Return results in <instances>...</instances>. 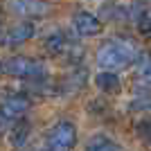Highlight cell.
I'll use <instances>...</instances> for the list:
<instances>
[{
    "instance_id": "obj_1",
    "label": "cell",
    "mask_w": 151,
    "mask_h": 151,
    "mask_svg": "<svg viewBox=\"0 0 151 151\" xmlns=\"http://www.w3.org/2000/svg\"><path fill=\"white\" fill-rule=\"evenodd\" d=\"M138 47L126 41V38H111L106 43H101V47L97 50V63L106 72H113V70H122L126 65H131L133 61H138Z\"/></svg>"
},
{
    "instance_id": "obj_2",
    "label": "cell",
    "mask_w": 151,
    "mask_h": 151,
    "mask_svg": "<svg viewBox=\"0 0 151 151\" xmlns=\"http://www.w3.org/2000/svg\"><path fill=\"white\" fill-rule=\"evenodd\" d=\"M2 72L18 79H41L45 77V68L43 63H38L32 57H12L2 63Z\"/></svg>"
},
{
    "instance_id": "obj_3",
    "label": "cell",
    "mask_w": 151,
    "mask_h": 151,
    "mask_svg": "<svg viewBox=\"0 0 151 151\" xmlns=\"http://www.w3.org/2000/svg\"><path fill=\"white\" fill-rule=\"evenodd\" d=\"M77 142V126L72 122H57L47 133V145L54 151H70V147Z\"/></svg>"
},
{
    "instance_id": "obj_4",
    "label": "cell",
    "mask_w": 151,
    "mask_h": 151,
    "mask_svg": "<svg viewBox=\"0 0 151 151\" xmlns=\"http://www.w3.org/2000/svg\"><path fill=\"white\" fill-rule=\"evenodd\" d=\"M29 108V99L23 97V95H14V97H7L2 104H0V131H5V126L9 122L18 120L27 113Z\"/></svg>"
},
{
    "instance_id": "obj_5",
    "label": "cell",
    "mask_w": 151,
    "mask_h": 151,
    "mask_svg": "<svg viewBox=\"0 0 151 151\" xmlns=\"http://www.w3.org/2000/svg\"><path fill=\"white\" fill-rule=\"evenodd\" d=\"M34 36V25L32 23H18V25L9 27L7 32L0 34V45H7V47H16V45H23L25 41Z\"/></svg>"
},
{
    "instance_id": "obj_6",
    "label": "cell",
    "mask_w": 151,
    "mask_h": 151,
    "mask_svg": "<svg viewBox=\"0 0 151 151\" xmlns=\"http://www.w3.org/2000/svg\"><path fill=\"white\" fill-rule=\"evenodd\" d=\"M72 27L79 36H95L101 32V23L97 16H93L90 12H77L72 16Z\"/></svg>"
},
{
    "instance_id": "obj_7",
    "label": "cell",
    "mask_w": 151,
    "mask_h": 151,
    "mask_svg": "<svg viewBox=\"0 0 151 151\" xmlns=\"http://www.w3.org/2000/svg\"><path fill=\"white\" fill-rule=\"evenodd\" d=\"M12 9L18 16H45L50 14L52 5L45 0H12Z\"/></svg>"
},
{
    "instance_id": "obj_8",
    "label": "cell",
    "mask_w": 151,
    "mask_h": 151,
    "mask_svg": "<svg viewBox=\"0 0 151 151\" xmlns=\"http://www.w3.org/2000/svg\"><path fill=\"white\" fill-rule=\"evenodd\" d=\"M45 47H47V52H52V54H65V52H70L75 47V43H70L68 34L54 32V34H50V36L45 38Z\"/></svg>"
},
{
    "instance_id": "obj_9",
    "label": "cell",
    "mask_w": 151,
    "mask_h": 151,
    "mask_svg": "<svg viewBox=\"0 0 151 151\" xmlns=\"http://www.w3.org/2000/svg\"><path fill=\"white\" fill-rule=\"evenodd\" d=\"M135 79L140 86L151 88V54H140L135 61Z\"/></svg>"
},
{
    "instance_id": "obj_10",
    "label": "cell",
    "mask_w": 151,
    "mask_h": 151,
    "mask_svg": "<svg viewBox=\"0 0 151 151\" xmlns=\"http://www.w3.org/2000/svg\"><path fill=\"white\" fill-rule=\"evenodd\" d=\"M95 83H97V88L104 90V93H120V77L115 75V72H99V75L95 77Z\"/></svg>"
},
{
    "instance_id": "obj_11",
    "label": "cell",
    "mask_w": 151,
    "mask_h": 151,
    "mask_svg": "<svg viewBox=\"0 0 151 151\" xmlns=\"http://www.w3.org/2000/svg\"><path fill=\"white\" fill-rule=\"evenodd\" d=\"M29 131H32V126L27 120L23 122H16V126H14L12 131H9V142H12V147H23L27 142V138H29Z\"/></svg>"
},
{
    "instance_id": "obj_12",
    "label": "cell",
    "mask_w": 151,
    "mask_h": 151,
    "mask_svg": "<svg viewBox=\"0 0 151 151\" xmlns=\"http://www.w3.org/2000/svg\"><path fill=\"white\" fill-rule=\"evenodd\" d=\"M86 151H117V147H115L106 135H95V138L90 140V145H88Z\"/></svg>"
},
{
    "instance_id": "obj_13",
    "label": "cell",
    "mask_w": 151,
    "mask_h": 151,
    "mask_svg": "<svg viewBox=\"0 0 151 151\" xmlns=\"http://www.w3.org/2000/svg\"><path fill=\"white\" fill-rule=\"evenodd\" d=\"M129 108H131V111H151V97L149 95H142L138 99H133L131 104H129Z\"/></svg>"
},
{
    "instance_id": "obj_14",
    "label": "cell",
    "mask_w": 151,
    "mask_h": 151,
    "mask_svg": "<svg viewBox=\"0 0 151 151\" xmlns=\"http://www.w3.org/2000/svg\"><path fill=\"white\" fill-rule=\"evenodd\" d=\"M138 135L145 140V142L151 145V120H142L138 124Z\"/></svg>"
},
{
    "instance_id": "obj_15",
    "label": "cell",
    "mask_w": 151,
    "mask_h": 151,
    "mask_svg": "<svg viewBox=\"0 0 151 151\" xmlns=\"http://www.w3.org/2000/svg\"><path fill=\"white\" fill-rule=\"evenodd\" d=\"M0 72H2V63H0Z\"/></svg>"
}]
</instances>
